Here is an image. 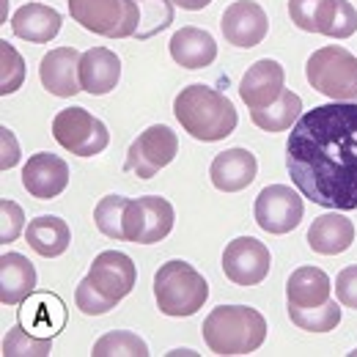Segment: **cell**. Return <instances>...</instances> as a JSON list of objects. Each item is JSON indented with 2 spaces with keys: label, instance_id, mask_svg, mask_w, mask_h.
Masks as SVG:
<instances>
[{
  "label": "cell",
  "instance_id": "6da1fadb",
  "mask_svg": "<svg viewBox=\"0 0 357 357\" xmlns=\"http://www.w3.org/2000/svg\"><path fill=\"white\" fill-rule=\"evenodd\" d=\"M286 168L303 198L324 209H357V102L319 105L297 119Z\"/></svg>",
  "mask_w": 357,
  "mask_h": 357
},
{
  "label": "cell",
  "instance_id": "7a4b0ae2",
  "mask_svg": "<svg viewBox=\"0 0 357 357\" xmlns=\"http://www.w3.org/2000/svg\"><path fill=\"white\" fill-rule=\"evenodd\" d=\"M174 113L178 124L184 127V132H190L195 140H204V143L228 137L239 121L231 99L209 86H187L178 91Z\"/></svg>",
  "mask_w": 357,
  "mask_h": 357
},
{
  "label": "cell",
  "instance_id": "3957f363",
  "mask_svg": "<svg viewBox=\"0 0 357 357\" xmlns=\"http://www.w3.org/2000/svg\"><path fill=\"white\" fill-rule=\"evenodd\" d=\"M201 333L215 355H250L267 341V321L256 308L220 305L204 319Z\"/></svg>",
  "mask_w": 357,
  "mask_h": 357
},
{
  "label": "cell",
  "instance_id": "277c9868",
  "mask_svg": "<svg viewBox=\"0 0 357 357\" xmlns=\"http://www.w3.org/2000/svg\"><path fill=\"white\" fill-rule=\"evenodd\" d=\"M154 297L157 308L165 316H192L204 308L209 283L187 261H165L154 275Z\"/></svg>",
  "mask_w": 357,
  "mask_h": 357
},
{
  "label": "cell",
  "instance_id": "5b68a950",
  "mask_svg": "<svg viewBox=\"0 0 357 357\" xmlns=\"http://www.w3.org/2000/svg\"><path fill=\"white\" fill-rule=\"evenodd\" d=\"M305 77L333 102H357V55L347 47L330 45L316 50L308 58Z\"/></svg>",
  "mask_w": 357,
  "mask_h": 357
},
{
  "label": "cell",
  "instance_id": "8992f818",
  "mask_svg": "<svg viewBox=\"0 0 357 357\" xmlns=\"http://www.w3.org/2000/svg\"><path fill=\"white\" fill-rule=\"evenodd\" d=\"M72 20L91 33L107 39L135 36L140 22V8L135 0H66Z\"/></svg>",
  "mask_w": 357,
  "mask_h": 357
},
{
  "label": "cell",
  "instance_id": "52a82bcc",
  "mask_svg": "<svg viewBox=\"0 0 357 357\" xmlns=\"http://www.w3.org/2000/svg\"><path fill=\"white\" fill-rule=\"evenodd\" d=\"M52 137L77 157L102 154L110 143L107 127L86 107H66L52 119Z\"/></svg>",
  "mask_w": 357,
  "mask_h": 357
},
{
  "label": "cell",
  "instance_id": "ba28073f",
  "mask_svg": "<svg viewBox=\"0 0 357 357\" xmlns=\"http://www.w3.org/2000/svg\"><path fill=\"white\" fill-rule=\"evenodd\" d=\"M174 220H176V212L168 198L146 195V198L130 201L127 218H124V236L135 245H154L174 231Z\"/></svg>",
  "mask_w": 357,
  "mask_h": 357
},
{
  "label": "cell",
  "instance_id": "9c48e42d",
  "mask_svg": "<svg viewBox=\"0 0 357 357\" xmlns=\"http://www.w3.org/2000/svg\"><path fill=\"white\" fill-rule=\"evenodd\" d=\"M178 151V137L171 127L165 124H154L146 132L137 135L130 154H127V171L135 174L137 178H151L157 176V171H162L165 165L174 162Z\"/></svg>",
  "mask_w": 357,
  "mask_h": 357
},
{
  "label": "cell",
  "instance_id": "30bf717a",
  "mask_svg": "<svg viewBox=\"0 0 357 357\" xmlns=\"http://www.w3.org/2000/svg\"><path fill=\"white\" fill-rule=\"evenodd\" d=\"M272 256L256 236H236L223 250V272L236 286H259L269 275Z\"/></svg>",
  "mask_w": 357,
  "mask_h": 357
},
{
  "label": "cell",
  "instance_id": "8fae6325",
  "mask_svg": "<svg viewBox=\"0 0 357 357\" xmlns=\"http://www.w3.org/2000/svg\"><path fill=\"white\" fill-rule=\"evenodd\" d=\"M303 198L286 184H269L256 198V223L267 234H289L303 220Z\"/></svg>",
  "mask_w": 357,
  "mask_h": 357
},
{
  "label": "cell",
  "instance_id": "7c38bea8",
  "mask_svg": "<svg viewBox=\"0 0 357 357\" xmlns=\"http://www.w3.org/2000/svg\"><path fill=\"white\" fill-rule=\"evenodd\" d=\"M89 278L93 283V289L107 297L113 305H119V300H124L135 289L137 280V267L132 264V259L127 253L119 250H105L93 259V264L89 269Z\"/></svg>",
  "mask_w": 357,
  "mask_h": 357
},
{
  "label": "cell",
  "instance_id": "4fadbf2b",
  "mask_svg": "<svg viewBox=\"0 0 357 357\" xmlns=\"http://www.w3.org/2000/svg\"><path fill=\"white\" fill-rule=\"evenodd\" d=\"M223 36L234 47H256L264 42L269 31V20L256 0H236L223 11L220 20Z\"/></svg>",
  "mask_w": 357,
  "mask_h": 357
},
{
  "label": "cell",
  "instance_id": "5bb4252c",
  "mask_svg": "<svg viewBox=\"0 0 357 357\" xmlns=\"http://www.w3.org/2000/svg\"><path fill=\"white\" fill-rule=\"evenodd\" d=\"M22 184L39 201L58 198L69 184V165L58 154L39 151V154L28 157V162L22 168Z\"/></svg>",
  "mask_w": 357,
  "mask_h": 357
},
{
  "label": "cell",
  "instance_id": "9a60e30c",
  "mask_svg": "<svg viewBox=\"0 0 357 357\" xmlns=\"http://www.w3.org/2000/svg\"><path fill=\"white\" fill-rule=\"evenodd\" d=\"M39 77L52 96H75L80 93V52L75 47H55L42 58Z\"/></svg>",
  "mask_w": 357,
  "mask_h": 357
},
{
  "label": "cell",
  "instance_id": "2e32d148",
  "mask_svg": "<svg viewBox=\"0 0 357 357\" xmlns=\"http://www.w3.org/2000/svg\"><path fill=\"white\" fill-rule=\"evenodd\" d=\"M283 83H286L283 66L272 58H261L245 72L239 83V96L250 110H261L283 93Z\"/></svg>",
  "mask_w": 357,
  "mask_h": 357
},
{
  "label": "cell",
  "instance_id": "e0dca14e",
  "mask_svg": "<svg viewBox=\"0 0 357 357\" xmlns=\"http://www.w3.org/2000/svg\"><path fill=\"white\" fill-rule=\"evenodd\" d=\"M256 174H259V162H256V154L248 149L220 151L209 165L212 184L223 192H239V190L250 187Z\"/></svg>",
  "mask_w": 357,
  "mask_h": 357
},
{
  "label": "cell",
  "instance_id": "ac0fdd59",
  "mask_svg": "<svg viewBox=\"0 0 357 357\" xmlns=\"http://www.w3.org/2000/svg\"><path fill=\"white\" fill-rule=\"evenodd\" d=\"M121 61L107 47H91L80 55V86L91 96H102L119 86Z\"/></svg>",
  "mask_w": 357,
  "mask_h": 357
},
{
  "label": "cell",
  "instance_id": "d6986e66",
  "mask_svg": "<svg viewBox=\"0 0 357 357\" xmlns=\"http://www.w3.org/2000/svg\"><path fill=\"white\" fill-rule=\"evenodd\" d=\"M11 31L31 45H47L61 31V14L45 3H28L11 17Z\"/></svg>",
  "mask_w": 357,
  "mask_h": 357
},
{
  "label": "cell",
  "instance_id": "ffe728a7",
  "mask_svg": "<svg viewBox=\"0 0 357 357\" xmlns=\"http://www.w3.org/2000/svg\"><path fill=\"white\" fill-rule=\"evenodd\" d=\"M36 291V269L20 253H3L0 259V303L22 305Z\"/></svg>",
  "mask_w": 357,
  "mask_h": 357
},
{
  "label": "cell",
  "instance_id": "44dd1931",
  "mask_svg": "<svg viewBox=\"0 0 357 357\" xmlns=\"http://www.w3.org/2000/svg\"><path fill=\"white\" fill-rule=\"evenodd\" d=\"M355 242V223L344 215H338L335 209L330 215L316 218L308 231V245L311 250L321 256H338L344 250H349Z\"/></svg>",
  "mask_w": 357,
  "mask_h": 357
},
{
  "label": "cell",
  "instance_id": "7402d4cb",
  "mask_svg": "<svg viewBox=\"0 0 357 357\" xmlns=\"http://www.w3.org/2000/svg\"><path fill=\"white\" fill-rule=\"evenodd\" d=\"M171 58L184 69H204L209 63H215L218 58V42L212 39L209 31L201 28H181L171 39Z\"/></svg>",
  "mask_w": 357,
  "mask_h": 357
},
{
  "label": "cell",
  "instance_id": "603a6c76",
  "mask_svg": "<svg viewBox=\"0 0 357 357\" xmlns=\"http://www.w3.org/2000/svg\"><path fill=\"white\" fill-rule=\"evenodd\" d=\"M330 278L319 267H300L286 280V300L294 308H313L330 300Z\"/></svg>",
  "mask_w": 357,
  "mask_h": 357
},
{
  "label": "cell",
  "instance_id": "cb8c5ba5",
  "mask_svg": "<svg viewBox=\"0 0 357 357\" xmlns=\"http://www.w3.org/2000/svg\"><path fill=\"white\" fill-rule=\"evenodd\" d=\"M25 239L28 245L45 256V259H55V256H63L69 242H72V231L66 220L55 218V215H42L36 220H31L28 228H25Z\"/></svg>",
  "mask_w": 357,
  "mask_h": 357
},
{
  "label": "cell",
  "instance_id": "d4e9b609",
  "mask_svg": "<svg viewBox=\"0 0 357 357\" xmlns=\"http://www.w3.org/2000/svg\"><path fill=\"white\" fill-rule=\"evenodd\" d=\"M22 321H28V330L36 333V335H47L52 338L63 324H66V308L61 303V297L55 294H31L25 300V308H22Z\"/></svg>",
  "mask_w": 357,
  "mask_h": 357
},
{
  "label": "cell",
  "instance_id": "484cf974",
  "mask_svg": "<svg viewBox=\"0 0 357 357\" xmlns=\"http://www.w3.org/2000/svg\"><path fill=\"white\" fill-rule=\"evenodd\" d=\"M303 116V99L294 91L283 89V93L261 110H250V119L259 130L264 132H283L291 130L297 124V119Z\"/></svg>",
  "mask_w": 357,
  "mask_h": 357
},
{
  "label": "cell",
  "instance_id": "4316f807",
  "mask_svg": "<svg viewBox=\"0 0 357 357\" xmlns=\"http://www.w3.org/2000/svg\"><path fill=\"white\" fill-rule=\"evenodd\" d=\"M289 319L300 327V330H308V333H330L341 324V305L335 300H327L321 305H313V308H294L289 305Z\"/></svg>",
  "mask_w": 357,
  "mask_h": 357
},
{
  "label": "cell",
  "instance_id": "83f0119b",
  "mask_svg": "<svg viewBox=\"0 0 357 357\" xmlns=\"http://www.w3.org/2000/svg\"><path fill=\"white\" fill-rule=\"evenodd\" d=\"M132 198H124V195H105L96 209H93V223L96 228L110 236V239H127L124 236V218H127V206H130Z\"/></svg>",
  "mask_w": 357,
  "mask_h": 357
},
{
  "label": "cell",
  "instance_id": "f1b7e54d",
  "mask_svg": "<svg viewBox=\"0 0 357 357\" xmlns=\"http://www.w3.org/2000/svg\"><path fill=\"white\" fill-rule=\"evenodd\" d=\"M140 8V22L135 36L137 39H151L171 28L174 22V0H135Z\"/></svg>",
  "mask_w": 357,
  "mask_h": 357
},
{
  "label": "cell",
  "instance_id": "f546056e",
  "mask_svg": "<svg viewBox=\"0 0 357 357\" xmlns=\"http://www.w3.org/2000/svg\"><path fill=\"white\" fill-rule=\"evenodd\" d=\"M52 352V338H39L36 333L25 330L22 324L11 327L3 338V357H45Z\"/></svg>",
  "mask_w": 357,
  "mask_h": 357
},
{
  "label": "cell",
  "instance_id": "4dcf8cb0",
  "mask_svg": "<svg viewBox=\"0 0 357 357\" xmlns=\"http://www.w3.org/2000/svg\"><path fill=\"white\" fill-rule=\"evenodd\" d=\"M93 357H116V355H127V357H146L149 355V347L143 338H137L130 330H116V333H107L102 335L96 344H93Z\"/></svg>",
  "mask_w": 357,
  "mask_h": 357
},
{
  "label": "cell",
  "instance_id": "1f68e13d",
  "mask_svg": "<svg viewBox=\"0 0 357 357\" xmlns=\"http://www.w3.org/2000/svg\"><path fill=\"white\" fill-rule=\"evenodd\" d=\"M335 0H289V17L300 31L321 33Z\"/></svg>",
  "mask_w": 357,
  "mask_h": 357
},
{
  "label": "cell",
  "instance_id": "d6a6232c",
  "mask_svg": "<svg viewBox=\"0 0 357 357\" xmlns=\"http://www.w3.org/2000/svg\"><path fill=\"white\" fill-rule=\"evenodd\" d=\"M25 80V61L14 50V45L0 42V93L8 96L22 86Z\"/></svg>",
  "mask_w": 357,
  "mask_h": 357
},
{
  "label": "cell",
  "instance_id": "836d02e7",
  "mask_svg": "<svg viewBox=\"0 0 357 357\" xmlns=\"http://www.w3.org/2000/svg\"><path fill=\"white\" fill-rule=\"evenodd\" d=\"M357 31V11L349 0H335L330 8V17L321 28L324 36L330 39H349Z\"/></svg>",
  "mask_w": 357,
  "mask_h": 357
},
{
  "label": "cell",
  "instance_id": "e575fe53",
  "mask_svg": "<svg viewBox=\"0 0 357 357\" xmlns=\"http://www.w3.org/2000/svg\"><path fill=\"white\" fill-rule=\"evenodd\" d=\"M75 303H77V308L86 313V316H102V313L116 308L107 297H102V294L93 289V283H91L89 278L80 280V286H77V291H75Z\"/></svg>",
  "mask_w": 357,
  "mask_h": 357
},
{
  "label": "cell",
  "instance_id": "d590c367",
  "mask_svg": "<svg viewBox=\"0 0 357 357\" xmlns=\"http://www.w3.org/2000/svg\"><path fill=\"white\" fill-rule=\"evenodd\" d=\"M0 218H3V228H0V242H14L22 231H25V215H22V206L3 198L0 204Z\"/></svg>",
  "mask_w": 357,
  "mask_h": 357
},
{
  "label": "cell",
  "instance_id": "8d00e7d4",
  "mask_svg": "<svg viewBox=\"0 0 357 357\" xmlns=\"http://www.w3.org/2000/svg\"><path fill=\"white\" fill-rule=\"evenodd\" d=\"M335 297L344 308L357 311V264L341 269L335 278Z\"/></svg>",
  "mask_w": 357,
  "mask_h": 357
},
{
  "label": "cell",
  "instance_id": "74e56055",
  "mask_svg": "<svg viewBox=\"0 0 357 357\" xmlns=\"http://www.w3.org/2000/svg\"><path fill=\"white\" fill-rule=\"evenodd\" d=\"M0 140H3V160H0V168L3 171H8V168H14L17 165V160H20V149H17V140H14V132L11 130H0Z\"/></svg>",
  "mask_w": 357,
  "mask_h": 357
},
{
  "label": "cell",
  "instance_id": "f35d334b",
  "mask_svg": "<svg viewBox=\"0 0 357 357\" xmlns=\"http://www.w3.org/2000/svg\"><path fill=\"white\" fill-rule=\"evenodd\" d=\"M176 6L181 8H187V11H198V8H204V6H209L212 0H174Z\"/></svg>",
  "mask_w": 357,
  "mask_h": 357
},
{
  "label": "cell",
  "instance_id": "ab89813d",
  "mask_svg": "<svg viewBox=\"0 0 357 357\" xmlns=\"http://www.w3.org/2000/svg\"><path fill=\"white\" fill-rule=\"evenodd\" d=\"M352 355H357V349H355V352H352Z\"/></svg>",
  "mask_w": 357,
  "mask_h": 357
}]
</instances>
